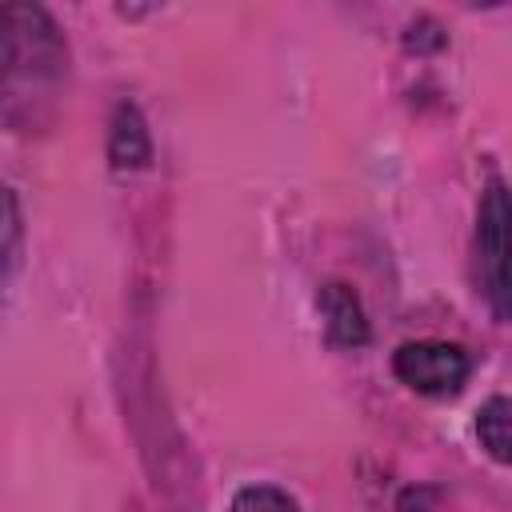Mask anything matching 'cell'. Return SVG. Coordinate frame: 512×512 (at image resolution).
Wrapping results in <instances>:
<instances>
[{"label":"cell","instance_id":"6da1fadb","mask_svg":"<svg viewBox=\"0 0 512 512\" xmlns=\"http://www.w3.org/2000/svg\"><path fill=\"white\" fill-rule=\"evenodd\" d=\"M68 76V44L40 4H0V116L16 132L44 128Z\"/></svg>","mask_w":512,"mask_h":512},{"label":"cell","instance_id":"7a4b0ae2","mask_svg":"<svg viewBox=\"0 0 512 512\" xmlns=\"http://www.w3.org/2000/svg\"><path fill=\"white\" fill-rule=\"evenodd\" d=\"M392 372L420 396H456L472 376V360L448 340H408L392 356Z\"/></svg>","mask_w":512,"mask_h":512},{"label":"cell","instance_id":"3957f363","mask_svg":"<svg viewBox=\"0 0 512 512\" xmlns=\"http://www.w3.org/2000/svg\"><path fill=\"white\" fill-rule=\"evenodd\" d=\"M476 244H480V264H484V284L496 304V316L508 312V196L504 184L492 180L480 216H476Z\"/></svg>","mask_w":512,"mask_h":512},{"label":"cell","instance_id":"277c9868","mask_svg":"<svg viewBox=\"0 0 512 512\" xmlns=\"http://www.w3.org/2000/svg\"><path fill=\"white\" fill-rule=\"evenodd\" d=\"M320 312H324V328H328V340L340 344V348H360L368 344V316L360 308V296L332 280L320 288Z\"/></svg>","mask_w":512,"mask_h":512},{"label":"cell","instance_id":"5b68a950","mask_svg":"<svg viewBox=\"0 0 512 512\" xmlns=\"http://www.w3.org/2000/svg\"><path fill=\"white\" fill-rule=\"evenodd\" d=\"M108 156H112V168L120 172H132V168H144L148 156H152V140H148V128L140 120V112L132 104H120L116 120H112V144H108Z\"/></svg>","mask_w":512,"mask_h":512},{"label":"cell","instance_id":"8992f818","mask_svg":"<svg viewBox=\"0 0 512 512\" xmlns=\"http://www.w3.org/2000/svg\"><path fill=\"white\" fill-rule=\"evenodd\" d=\"M476 436H480L484 452L496 464H508L512 460V404H508V396H492V400L480 404V412H476Z\"/></svg>","mask_w":512,"mask_h":512},{"label":"cell","instance_id":"52a82bcc","mask_svg":"<svg viewBox=\"0 0 512 512\" xmlns=\"http://www.w3.org/2000/svg\"><path fill=\"white\" fill-rule=\"evenodd\" d=\"M228 512H300V504L276 484H248L232 496Z\"/></svg>","mask_w":512,"mask_h":512},{"label":"cell","instance_id":"ba28073f","mask_svg":"<svg viewBox=\"0 0 512 512\" xmlns=\"http://www.w3.org/2000/svg\"><path fill=\"white\" fill-rule=\"evenodd\" d=\"M16 240V200L8 196V188H0V256L12 248Z\"/></svg>","mask_w":512,"mask_h":512}]
</instances>
